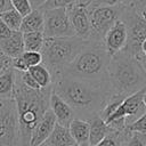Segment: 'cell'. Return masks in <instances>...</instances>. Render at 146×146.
Returning a JSON list of instances; mask_svg holds the SVG:
<instances>
[{
  "label": "cell",
  "mask_w": 146,
  "mask_h": 146,
  "mask_svg": "<svg viewBox=\"0 0 146 146\" xmlns=\"http://www.w3.org/2000/svg\"><path fill=\"white\" fill-rule=\"evenodd\" d=\"M143 104H144V106H145V108H146V91H145V94H144V96H143Z\"/></svg>",
  "instance_id": "8d00e7d4"
},
{
  "label": "cell",
  "mask_w": 146,
  "mask_h": 146,
  "mask_svg": "<svg viewBox=\"0 0 146 146\" xmlns=\"http://www.w3.org/2000/svg\"><path fill=\"white\" fill-rule=\"evenodd\" d=\"M44 18L43 34L46 38H71L75 36V32L64 8L42 10Z\"/></svg>",
  "instance_id": "ba28073f"
},
{
  "label": "cell",
  "mask_w": 146,
  "mask_h": 146,
  "mask_svg": "<svg viewBox=\"0 0 146 146\" xmlns=\"http://www.w3.org/2000/svg\"><path fill=\"white\" fill-rule=\"evenodd\" d=\"M125 1H127V0H125ZM124 3H125V2H124Z\"/></svg>",
  "instance_id": "ab89813d"
},
{
  "label": "cell",
  "mask_w": 146,
  "mask_h": 146,
  "mask_svg": "<svg viewBox=\"0 0 146 146\" xmlns=\"http://www.w3.org/2000/svg\"><path fill=\"white\" fill-rule=\"evenodd\" d=\"M18 73V76L21 79V81L30 89H33V90H40L41 88L39 87V84L35 82V80L32 78V75L29 73V72H17Z\"/></svg>",
  "instance_id": "f1b7e54d"
},
{
  "label": "cell",
  "mask_w": 146,
  "mask_h": 146,
  "mask_svg": "<svg viewBox=\"0 0 146 146\" xmlns=\"http://www.w3.org/2000/svg\"><path fill=\"white\" fill-rule=\"evenodd\" d=\"M56 117L51 110L49 108L43 117L40 120V122L36 124L34 130L32 131L31 135V140H30V146H41L46 143V140L49 138L50 133L52 132L55 124H56Z\"/></svg>",
  "instance_id": "8fae6325"
},
{
  "label": "cell",
  "mask_w": 146,
  "mask_h": 146,
  "mask_svg": "<svg viewBox=\"0 0 146 146\" xmlns=\"http://www.w3.org/2000/svg\"><path fill=\"white\" fill-rule=\"evenodd\" d=\"M41 146H46V145H41ZM75 146H76V145H75Z\"/></svg>",
  "instance_id": "f35d334b"
},
{
  "label": "cell",
  "mask_w": 146,
  "mask_h": 146,
  "mask_svg": "<svg viewBox=\"0 0 146 146\" xmlns=\"http://www.w3.org/2000/svg\"><path fill=\"white\" fill-rule=\"evenodd\" d=\"M52 87L33 90L27 88L19 79L16 71V81L14 89V100L16 104L18 127H19V146H30L31 135L36 124L49 110V98Z\"/></svg>",
  "instance_id": "7a4b0ae2"
},
{
  "label": "cell",
  "mask_w": 146,
  "mask_h": 146,
  "mask_svg": "<svg viewBox=\"0 0 146 146\" xmlns=\"http://www.w3.org/2000/svg\"><path fill=\"white\" fill-rule=\"evenodd\" d=\"M10 5H11V8L17 10L23 17L33 10L29 0H10Z\"/></svg>",
  "instance_id": "d4e9b609"
},
{
  "label": "cell",
  "mask_w": 146,
  "mask_h": 146,
  "mask_svg": "<svg viewBox=\"0 0 146 146\" xmlns=\"http://www.w3.org/2000/svg\"><path fill=\"white\" fill-rule=\"evenodd\" d=\"M52 91L71 106L76 119L84 121L98 116L112 96L108 87L65 75L52 80Z\"/></svg>",
  "instance_id": "6da1fadb"
},
{
  "label": "cell",
  "mask_w": 146,
  "mask_h": 146,
  "mask_svg": "<svg viewBox=\"0 0 146 146\" xmlns=\"http://www.w3.org/2000/svg\"><path fill=\"white\" fill-rule=\"evenodd\" d=\"M108 84L112 96L122 98L146 88V74L135 55L123 49L111 57L108 65Z\"/></svg>",
  "instance_id": "277c9868"
},
{
  "label": "cell",
  "mask_w": 146,
  "mask_h": 146,
  "mask_svg": "<svg viewBox=\"0 0 146 146\" xmlns=\"http://www.w3.org/2000/svg\"><path fill=\"white\" fill-rule=\"evenodd\" d=\"M11 63H13V60H11L10 58H8L6 55H3V54L0 51V74H1L5 70H7L8 67L13 66Z\"/></svg>",
  "instance_id": "4dcf8cb0"
},
{
  "label": "cell",
  "mask_w": 146,
  "mask_h": 146,
  "mask_svg": "<svg viewBox=\"0 0 146 146\" xmlns=\"http://www.w3.org/2000/svg\"><path fill=\"white\" fill-rule=\"evenodd\" d=\"M43 27H44L43 11L41 9H33L30 14L23 17L19 32H22L23 34L32 33V32H43Z\"/></svg>",
  "instance_id": "5bb4252c"
},
{
  "label": "cell",
  "mask_w": 146,
  "mask_h": 146,
  "mask_svg": "<svg viewBox=\"0 0 146 146\" xmlns=\"http://www.w3.org/2000/svg\"><path fill=\"white\" fill-rule=\"evenodd\" d=\"M86 42V40L78 36L44 38L43 48L41 50L42 64L50 72L52 80L64 72Z\"/></svg>",
  "instance_id": "5b68a950"
},
{
  "label": "cell",
  "mask_w": 146,
  "mask_h": 146,
  "mask_svg": "<svg viewBox=\"0 0 146 146\" xmlns=\"http://www.w3.org/2000/svg\"><path fill=\"white\" fill-rule=\"evenodd\" d=\"M122 146H146L145 135L137 133V132H130V135L124 140Z\"/></svg>",
  "instance_id": "4316f807"
},
{
  "label": "cell",
  "mask_w": 146,
  "mask_h": 146,
  "mask_svg": "<svg viewBox=\"0 0 146 146\" xmlns=\"http://www.w3.org/2000/svg\"><path fill=\"white\" fill-rule=\"evenodd\" d=\"M122 5L114 7H89L91 34L88 41L102 42L110 27L120 18Z\"/></svg>",
  "instance_id": "52a82bcc"
},
{
  "label": "cell",
  "mask_w": 146,
  "mask_h": 146,
  "mask_svg": "<svg viewBox=\"0 0 146 146\" xmlns=\"http://www.w3.org/2000/svg\"><path fill=\"white\" fill-rule=\"evenodd\" d=\"M29 1H30V3H31V6H32L33 9H38V8H40L47 0H29Z\"/></svg>",
  "instance_id": "e575fe53"
},
{
  "label": "cell",
  "mask_w": 146,
  "mask_h": 146,
  "mask_svg": "<svg viewBox=\"0 0 146 146\" xmlns=\"http://www.w3.org/2000/svg\"><path fill=\"white\" fill-rule=\"evenodd\" d=\"M124 5L132 8L141 18L146 19V0H127Z\"/></svg>",
  "instance_id": "83f0119b"
},
{
  "label": "cell",
  "mask_w": 146,
  "mask_h": 146,
  "mask_svg": "<svg viewBox=\"0 0 146 146\" xmlns=\"http://www.w3.org/2000/svg\"><path fill=\"white\" fill-rule=\"evenodd\" d=\"M21 59L23 60L25 67L27 68V71L33 67L36 66L39 64H42V55L41 52H34V51H24L22 56H19Z\"/></svg>",
  "instance_id": "cb8c5ba5"
},
{
  "label": "cell",
  "mask_w": 146,
  "mask_h": 146,
  "mask_svg": "<svg viewBox=\"0 0 146 146\" xmlns=\"http://www.w3.org/2000/svg\"><path fill=\"white\" fill-rule=\"evenodd\" d=\"M0 51L11 60L22 56L23 52L25 51L23 33L19 31H14L9 38L0 40Z\"/></svg>",
  "instance_id": "4fadbf2b"
},
{
  "label": "cell",
  "mask_w": 146,
  "mask_h": 146,
  "mask_svg": "<svg viewBox=\"0 0 146 146\" xmlns=\"http://www.w3.org/2000/svg\"><path fill=\"white\" fill-rule=\"evenodd\" d=\"M135 57H136L137 62L139 63L140 67L143 68V71L145 72V74H146V56L143 55V54H140V52H137V54L135 55Z\"/></svg>",
  "instance_id": "d6a6232c"
},
{
  "label": "cell",
  "mask_w": 146,
  "mask_h": 146,
  "mask_svg": "<svg viewBox=\"0 0 146 146\" xmlns=\"http://www.w3.org/2000/svg\"><path fill=\"white\" fill-rule=\"evenodd\" d=\"M0 19L11 30V31H19L21 30V25H22V21H23V16L15 10L14 8L2 13L0 15Z\"/></svg>",
  "instance_id": "44dd1931"
},
{
  "label": "cell",
  "mask_w": 146,
  "mask_h": 146,
  "mask_svg": "<svg viewBox=\"0 0 146 146\" xmlns=\"http://www.w3.org/2000/svg\"><path fill=\"white\" fill-rule=\"evenodd\" d=\"M0 100H1V99H0Z\"/></svg>",
  "instance_id": "60d3db41"
},
{
  "label": "cell",
  "mask_w": 146,
  "mask_h": 146,
  "mask_svg": "<svg viewBox=\"0 0 146 146\" xmlns=\"http://www.w3.org/2000/svg\"><path fill=\"white\" fill-rule=\"evenodd\" d=\"M67 15L75 32V36L88 41L91 34V25H90V14L89 6L84 5H73L68 7Z\"/></svg>",
  "instance_id": "9c48e42d"
},
{
  "label": "cell",
  "mask_w": 146,
  "mask_h": 146,
  "mask_svg": "<svg viewBox=\"0 0 146 146\" xmlns=\"http://www.w3.org/2000/svg\"><path fill=\"white\" fill-rule=\"evenodd\" d=\"M111 57L112 56L106 51L104 43L87 41L60 75L80 79L97 86L110 88L108 65Z\"/></svg>",
  "instance_id": "3957f363"
},
{
  "label": "cell",
  "mask_w": 146,
  "mask_h": 146,
  "mask_svg": "<svg viewBox=\"0 0 146 146\" xmlns=\"http://www.w3.org/2000/svg\"><path fill=\"white\" fill-rule=\"evenodd\" d=\"M125 0H92L89 7H114L124 5Z\"/></svg>",
  "instance_id": "f546056e"
},
{
  "label": "cell",
  "mask_w": 146,
  "mask_h": 146,
  "mask_svg": "<svg viewBox=\"0 0 146 146\" xmlns=\"http://www.w3.org/2000/svg\"><path fill=\"white\" fill-rule=\"evenodd\" d=\"M16 81V71L13 66L0 74V99H13Z\"/></svg>",
  "instance_id": "ac0fdd59"
},
{
  "label": "cell",
  "mask_w": 146,
  "mask_h": 146,
  "mask_svg": "<svg viewBox=\"0 0 146 146\" xmlns=\"http://www.w3.org/2000/svg\"><path fill=\"white\" fill-rule=\"evenodd\" d=\"M145 139H146V132H145Z\"/></svg>",
  "instance_id": "74e56055"
},
{
  "label": "cell",
  "mask_w": 146,
  "mask_h": 146,
  "mask_svg": "<svg viewBox=\"0 0 146 146\" xmlns=\"http://www.w3.org/2000/svg\"><path fill=\"white\" fill-rule=\"evenodd\" d=\"M130 132L128 130L124 131H115L112 130L103 140H100L95 146H122L124 140L128 138Z\"/></svg>",
  "instance_id": "603a6c76"
},
{
  "label": "cell",
  "mask_w": 146,
  "mask_h": 146,
  "mask_svg": "<svg viewBox=\"0 0 146 146\" xmlns=\"http://www.w3.org/2000/svg\"><path fill=\"white\" fill-rule=\"evenodd\" d=\"M9 9H11L10 0H0V15Z\"/></svg>",
  "instance_id": "836d02e7"
},
{
  "label": "cell",
  "mask_w": 146,
  "mask_h": 146,
  "mask_svg": "<svg viewBox=\"0 0 146 146\" xmlns=\"http://www.w3.org/2000/svg\"><path fill=\"white\" fill-rule=\"evenodd\" d=\"M127 130L129 132H137V133L145 135V132H146V111L139 119H137L135 122L129 124L127 127Z\"/></svg>",
  "instance_id": "484cf974"
},
{
  "label": "cell",
  "mask_w": 146,
  "mask_h": 146,
  "mask_svg": "<svg viewBox=\"0 0 146 146\" xmlns=\"http://www.w3.org/2000/svg\"><path fill=\"white\" fill-rule=\"evenodd\" d=\"M44 34L43 32H32L23 34L24 50L25 51H34L41 52L44 43Z\"/></svg>",
  "instance_id": "ffe728a7"
},
{
  "label": "cell",
  "mask_w": 146,
  "mask_h": 146,
  "mask_svg": "<svg viewBox=\"0 0 146 146\" xmlns=\"http://www.w3.org/2000/svg\"><path fill=\"white\" fill-rule=\"evenodd\" d=\"M139 52L140 54H143V55H145L146 56V40H144L143 42H141V44H140V47H139Z\"/></svg>",
  "instance_id": "d590c367"
},
{
  "label": "cell",
  "mask_w": 146,
  "mask_h": 146,
  "mask_svg": "<svg viewBox=\"0 0 146 146\" xmlns=\"http://www.w3.org/2000/svg\"><path fill=\"white\" fill-rule=\"evenodd\" d=\"M0 146H19L18 116L14 98L0 100Z\"/></svg>",
  "instance_id": "8992f818"
},
{
  "label": "cell",
  "mask_w": 146,
  "mask_h": 146,
  "mask_svg": "<svg viewBox=\"0 0 146 146\" xmlns=\"http://www.w3.org/2000/svg\"><path fill=\"white\" fill-rule=\"evenodd\" d=\"M49 108L54 113L56 117V122L60 125L68 128L70 123L75 119V114L71 108V106L54 91H51L49 98Z\"/></svg>",
  "instance_id": "7c38bea8"
},
{
  "label": "cell",
  "mask_w": 146,
  "mask_h": 146,
  "mask_svg": "<svg viewBox=\"0 0 146 146\" xmlns=\"http://www.w3.org/2000/svg\"><path fill=\"white\" fill-rule=\"evenodd\" d=\"M92 0H47L40 8L41 10H48V9H56V8H64L67 9L68 7L73 5H84L89 6Z\"/></svg>",
  "instance_id": "7402d4cb"
},
{
  "label": "cell",
  "mask_w": 146,
  "mask_h": 146,
  "mask_svg": "<svg viewBox=\"0 0 146 146\" xmlns=\"http://www.w3.org/2000/svg\"><path fill=\"white\" fill-rule=\"evenodd\" d=\"M70 133L75 141L76 146H86L89 144V122L81 120V119H74L70 125H68Z\"/></svg>",
  "instance_id": "2e32d148"
},
{
  "label": "cell",
  "mask_w": 146,
  "mask_h": 146,
  "mask_svg": "<svg viewBox=\"0 0 146 146\" xmlns=\"http://www.w3.org/2000/svg\"><path fill=\"white\" fill-rule=\"evenodd\" d=\"M43 145L46 146H75V141L73 140L67 127L56 123L52 132L50 133L49 138L46 140Z\"/></svg>",
  "instance_id": "e0dca14e"
},
{
  "label": "cell",
  "mask_w": 146,
  "mask_h": 146,
  "mask_svg": "<svg viewBox=\"0 0 146 146\" xmlns=\"http://www.w3.org/2000/svg\"><path fill=\"white\" fill-rule=\"evenodd\" d=\"M88 122L90 127V130H89V145L90 146L97 145L113 130L110 125L105 123V121L99 115L92 117Z\"/></svg>",
  "instance_id": "9a60e30c"
},
{
  "label": "cell",
  "mask_w": 146,
  "mask_h": 146,
  "mask_svg": "<svg viewBox=\"0 0 146 146\" xmlns=\"http://www.w3.org/2000/svg\"><path fill=\"white\" fill-rule=\"evenodd\" d=\"M27 72L32 75V78L35 80V82L39 84V87L41 89L52 87V76H51L50 72L48 71V68L43 64L33 66Z\"/></svg>",
  "instance_id": "d6986e66"
},
{
  "label": "cell",
  "mask_w": 146,
  "mask_h": 146,
  "mask_svg": "<svg viewBox=\"0 0 146 146\" xmlns=\"http://www.w3.org/2000/svg\"><path fill=\"white\" fill-rule=\"evenodd\" d=\"M14 31H11L1 19H0V40H3V39H7L9 38L11 34H13Z\"/></svg>",
  "instance_id": "1f68e13d"
},
{
  "label": "cell",
  "mask_w": 146,
  "mask_h": 146,
  "mask_svg": "<svg viewBox=\"0 0 146 146\" xmlns=\"http://www.w3.org/2000/svg\"><path fill=\"white\" fill-rule=\"evenodd\" d=\"M104 47L110 56H113L122 51L128 43V29L121 18L116 19L115 23L110 27L104 36Z\"/></svg>",
  "instance_id": "30bf717a"
}]
</instances>
